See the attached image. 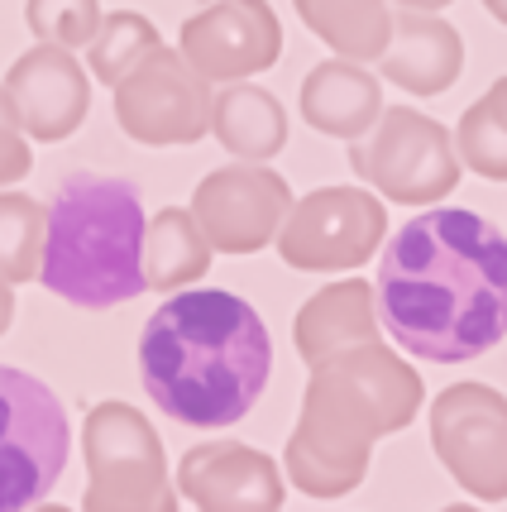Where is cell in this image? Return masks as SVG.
<instances>
[{
	"label": "cell",
	"mask_w": 507,
	"mask_h": 512,
	"mask_svg": "<svg viewBox=\"0 0 507 512\" xmlns=\"http://www.w3.org/2000/svg\"><path fill=\"white\" fill-rule=\"evenodd\" d=\"M0 87L10 96V111L29 134V144H58L77 134L91 111V77L72 48H29L24 58H15Z\"/></svg>",
	"instance_id": "4fadbf2b"
},
{
	"label": "cell",
	"mask_w": 507,
	"mask_h": 512,
	"mask_svg": "<svg viewBox=\"0 0 507 512\" xmlns=\"http://www.w3.org/2000/svg\"><path fill=\"white\" fill-rule=\"evenodd\" d=\"M44 225L48 206L24 192H0V278L34 283L44 264Z\"/></svg>",
	"instance_id": "7402d4cb"
},
{
	"label": "cell",
	"mask_w": 507,
	"mask_h": 512,
	"mask_svg": "<svg viewBox=\"0 0 507 512\" xmlns=\"http://www.w3.org/2000/svg\"><path fill=\"white\" fill-rule=\"evenodd\" d=\"M273 340L264 316L221 288H177L139 335V379L163 417L182 426H235L264 398Z\"/></svg>",
	"instance_id": "7a4b0ae2"
},
{
	"label": "cell",
	"mask_w": 507,
	"mask_h": 512,
	"mask_svg": "<svg viewBox=\"0 0 507 512\" xmlns=\"http://www.w3.org/2000/svg\"><path fill=\"white\" fill-rule=\"evenodd\" d=\"M484 10L493 15L498 24H507V0H484Z\"/></svg>",
	"instance_id": "83f0119b"
},
{
	"label": "cell",
	"mask_w": 507,
	"mask_h": 512,
	"mask_svg": "<svg viewBox=\"0 0 507 512\" xmlns=\"http://www.w3.org/2000/svg\"><path fill=\"white\" fill-rule=\"evenodd\" d=\"M287 206H292V187L283 173L240 158L230 168L206 173L187 211L197 216L201 235L216 254H259L278 240Z\"/></svg>",
	"instance_id": "8fae6325"
},
{
	"label": "cell",
	"mask_w": 507,
	"mask_h": 512,
	"mask_svg": "<svg viewBox=\"0 0 507 512\" xmlns=\"http://www.w3.org/2000/svg\"><path fill=\"white\" fill-rule=\"evenodd\" d=\"M101 0H24V24L39 44L53 48H87L101 29Z\"/></svg>",
	"instance_id": "cb8c5ba5"
},
{
	"label": "cell",
	"mask_w": 507,
	"mask_h": 512,
	"mask_svg": "<svg viewBox=\"0 0 507 512\" xmlns=\"http://www.w3.org/2000/svg\"><path fill=\"white\" fill-rule=\"evenodd\" d=\"M431 446L479 503L507 498V398L488 383H450L431 398Z\"/></svg>",
	"instance_id": "30bf717a"
},
{
	"label": "cell",
	"mask_w": 507,
	"mask_h": 512,
	"mask_svg": "<svg viewBox=\"0 0 507 512\" xmlns=\"http://www.w3.org/2000/svg\"><path fill=\"white\" fill-rule=\"evenodd\" d=\"M67 412L53 388L0 364V512L44 503L67 465Z\"/></svg>",
	"instance_id": "52a82bcc"
},
{
	"label": "cell",
	"mask_w": 507,
	"mask_h": 512,
	"mask_svg": "<svg viewBox=\"0 0 507 512\" xmlns=\"http://www.w3.org/2000/svg\"><path fill=\"white\" fill-rule=\"evenodd\" d=\"M87 455V512H173L177 489L168 484V455L149 417L130 402H96L82 422Z\"/></svg>",
	"instance_id": "5b68a950"
},
{
	"label": "cell",
	"mask_w": 507,
	"mask_h": 512,
	"mask_svg": "<svg viewBox=\"0 0 507 512\" xmlns=\"http://www.w3.org/2000/svg\"><path fill=\"white\" fill-rule=\"evenodd\" d=\"M144 201L134 182L67 173L48 201L39 283L72 307H120L144 292Z\"/></svg>",
	"instance_id": "277c9868"
},
{
	"label": "cell",
	"mask_w": 507,
	"mask_h": 512,
	"mask_svg": "<svg viewBox=\"0 0 507 512\" xmlns=\"http://www.w3.org/2000/svg\"><path fill=\"white\" fill-rule=\"evenodd\" d=\"M297 15L335 58L350 63H378L388 34H393V10L388 0H292Z\"/></svg>",
	"instance_id": "ffe728a7"
},
{
	"label": "cell",
	"mask_w": 507,
	"mask_h": 512,
	"mask_svg": "<svg viewBox=\"0 0 507 512\" xmlns=\"http://www.w3.org/2000/svg\"><path fill=\"white\" fill-rule=\"evenodd\" d=\"M216 249L206 245L197 216L187 206H163L154 221H144V245H139V268H144V288L177 292L187 283H201L211 268Z\"/></svg>",
	"instance_id": "d6986e66"
},
{
	"label": "cell",
	"mask_w": 507,
	"mask_h": 512,
	"mask_svg": "<svg viewBox=\"0 0 507 512\" xmlns=\"http://www.w3.org/2000/svg\"><path fill=\"white\" fill-rule=\"evenodd\" d=\"M10 321H15V283L0 278V335L10 331Z\"/></svg>",
	"instance_id": "484cf974"
},
{
	"label": "cell",
	"mask_w": 507,
	"mask_h": 512,
	"mask_svg": "<svg viewBox=\"0 0 507 512\" xmlns=\"http://www.w3.org/2000/svg\"><path fill=\"white\" fill-rule=\"evenodd\" d=\"M297 106H302V120L316 134L350 144L364 130H374V120L383 115V91H378V77L364 63L326 58L307 72Z\"/></svg>",
	"instance_id": "e0dca14e"
},
{
	"label": "cell",
	"mask_w": 507,
	"mask_h": 512,
	"mask_svg": "<svg viewBox=\"0 0 507 512\" xmlns=\"http://www.w3.org/2000/svg\"><path fill=\"white\" fill-rule=\"evenodd\" d=\"M426 383L383 340L350 345L311 369L297 431L287 436L283 474L307 498H345L364 484L369 455L417 417Z\"/></svg>",
	"instance_id": "3957f363"
},
{
	"label": "cell",
	"mask_w": 507,
	"mask_h": 512,
	"mask_svg": "<svg viewBox=\"0 0 507 512\" xmlns=\"http://www.w3.org/2000/svg\"><path fill=\"white\" fill-rule=\"evenodd\" d=\"M383 77L393 87L412 91V96H441L460 82L464 72V39L460 29L441 15H426V10H402L393 15V34L383 48Z\"/></svg>",
	"instance_id": "9a60e30c"
},
{
	"label": "cell",
	"mask_w": 507,
	"mask_h": 512,
	"mask_svg": "<svg viewBox=\"0 0 507 512\" xmlns=\"http://www.w3.org/2000/svg\"><path fill=\"white\" fill-rule=\"evenodd\" d=\"M378 340V302L374 283L364 278H345V283H326V288L302 302V312L292 321V345L307 369L321 359L340 355L350 345H369Z\"/></svg>",
	"instance_id": "2e32d148"
},
{
	"label": "cell",
	"mask_w": 507,
	"mask_h": 512,
	"mask_svg": "<svg viewBox=\"0 0 507 512\" xmlns=\"http://www.w3.org/2000/svg\"><path fill=\"white\" fill-rule=\"evenodd\" d=\"M378 321L407 355L464 364L507 335V240L464 206H426L383 245Z\"/></svg>",
	"instance_id": "6da1fadb"
},
{
	"label": "cell",
	"mask_w": 507,
	"mask_h": 512,
	"mask_svg": "<svg viewBox=\"0 0 507 512\" xmlns=\"http://www.w3.org/2000/svg\"><path fill=\"white\" fill-rule=\"evenodd\" d=\"M34 154H29V134L20 130V120L10 111V96L0 87V187H15L20 178H29Z\"/></svg>",
	"instance_id": "d4e9b609"
},
{
	"label": "cell",
	"mask_w": 507,
	"mask_h": 512,
	"mask_svg": "<svg viewBox=\"0 0 507 512\" xmlns=\"http://www.w3.org/2000/svg\"><path fill=\"white\" fill-rule=\"evenodd\" d=\"M111 91L115 120L134 144L173 149L211 134V82L177 48H149Z\"/></svg>",
	"instance_id": "9c48e42d"
},
{
	"label": "cell",
	"mask_w": 507,
	"mask_h": 512,
	"mask_svg": "<svg viewBox=\"0 0 507 512\" xmlns=\"http://www.w3.org/2000/svg\"><path fill=\"white\" fill-rule=\"evenodd\" d=\"M211 134L225 154L268 163L287 144V111L273 91L254 82H225V91H211Z\"/></svg>",
	"instance_id": "ac0fdd59"
},
{
	"label": "cell",
	"mask_w": 507,
	"mask_h": 512,
	"mask_svg": "<svg viewBox=\"0 0 507 512\" xmlns=\"http://www.w3.org/2000/svg\"><path fill=\"white\" fill-rule=\"evenodd\" d=\"M283 469L244 441H201L177 465V498L201 512H278Z\"/></svg>",
	"instance_id": "5bb4252c"
},
{
	"label": "cell",
	"mask_w": 507,
	"mask_h": 512,
	"mask_svg": "<svg viewBox=\"0 0 507 512\" xmlns=\"http://www.w3.org/2000/svg\"><path fill=\"white\" fill-rule=\"evenodd\" d=\"M350 168L397 206H436L460 187L455 134L417 106H388L374 130L350 139Z\"/></svg>",
	"instance_id": "8992f818"
},
{
	"label": "cell",
	"mask_w": 507,
	"mask_h": 512,
	"mask_svg": "<svg viewBox=\"0 0 507 512\" xmlns=\"http://www.w3.org/2000/svg\"><path fill=\"white\" fill-rule=\"evenodd\" d=\"M397 5H402V10H426V15H441L450 0H397Z\"/></svg>",
	"instance_id": "4316f807"
},
{
	"label": "cell",
	"mask_w": 507,
	"mask_h": 512,
	"mask_svg": "<svg viewBox=\"0 0 507 512\" xmlns=\"http://www.w3.org/2000/svg\"><path fill=\"white\" fill-rule=\"evenodd\" d=\"M177 53L206 82H249L283 58V24L268 0H201L182 24Z\"/></svg>",
	"instance_id": "7c38bea8"
},
{
	"label": "cell",
	"mask_w": 507,
	"mask_h": 512,
	"mask_svg": "<svg viewBox=\"0 0 507 512\" xmlns=\"http://www.w3.org/2000/svg\"><path fill=\"white\" fill-rule=\"evenodd\" d=\"M388 235V206L364 187H321L287 206L278 254L297 273H354Z\"/></svg>",
	"instance_id": "ba28073f"
},
{
	"label": "cell",
	"mask_w": 507,
	"mask_h": 512,
	"mask_svg": "<svg viewBox=\"0 0 507 512\" xmlns=\"http://www.w3.org/2000/svg\"><path fill=\"white\" fill-rule=\"evenodd\" d=\"M455 154H460V163L469 173H479L488 182H507V77H498L460 115Z\"/></svg>",
	"instance_id": "44dd1931"
},
{
	"label": "cell",
	"mask_w": 507,
	"mask_h": 512,
	"mask_svg": "<svg viewBox=\"0 0 507 512\" xmlns=\"http://www.w3.org/2000/svg\"><path fill=\"white\" fill-rule=\"evenodd\" d=\"M158 44H163V39H158V29L149 24V15H139V10H115V15L101 20L96 39L87 44L91 77L106 82V87H115V82H120V77H125V72Z\"/></svg>",
	"instance_id": "603a6c76"
}]
</instances>
